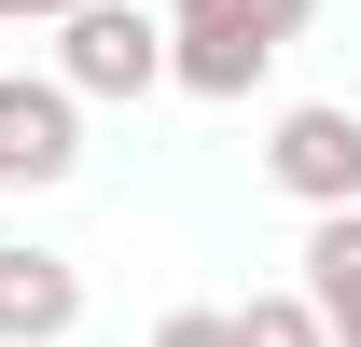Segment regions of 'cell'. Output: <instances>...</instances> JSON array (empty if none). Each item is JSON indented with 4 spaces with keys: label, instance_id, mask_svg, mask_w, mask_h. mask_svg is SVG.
<instances>
[{
    "label": "cell",
    "instance_id": "obj_8",
    "mask_svg": "<svg viewBox=\"0 0 361 347\" xmlns=\"http://www.w3.org/2000/svg\"><path fill=\"white\" fill-rule=\"evenodd\" d=\"M153 347H236V305H167Z\"/></svg>",
    "mask_w": 361,
    "mask_h": 347
},
{
    "label": "cell",
    "instance_id": "obj_5",
    "mask_svg": "<svg viewBox=\"0 0 361 347\" xmlns=\"http://www.w3.org/2000/svg\"><path fill=\"white\" fill-rule=\"evenodd\" d=\"M84 319V264L70 250H0V347H56Z\"/></svg>",
    "mask_w": 361,
    "mask_h": 347
},
{
    "label": "cell",
    "instance_id": "obj_9",
    "mask_svg": "<svg viewBox=\"0 0 361 347\" xmlns=\"http://www.w3.org/2000/svg\"><path fill=\"white\" fill-rule=\"evenodd\" d=\"M56 14H70V0H0V28H56Z\"/></svg>",
    "mask_w": 361,
    "mask_h": 347
},
{
    "label": "cell",
    "instance_id": "obj_4",
    "mask_svg": "<svg viewBox=\"0 0 361 347\" xmlns=\"http://www.w3.org/2000/svg\"><path fill=\"white\" fill-rule=\"evenodd\" d=\"M70 167H84V97L0 70V181H14V195H56Z\"/></svg>",
    "mask_w": 361,
    "mask_h": 347
},
{
    "label": "cell",
    "instance_id": "obj_6",
    "mask_svg": "<svg viewBox=\"0 0 361 347\" xmlns=\"http://www.w3.org/2000/svg\"><path fill=\"white\" fill-rule=\"evenodd\" d=\"M306 305L334 334H361V195L348 209H306Z\"/></svg>",
    "mask_w": 361,
    "mask_h": 347
},
{
    "label": "cell",
    "instance_id": "obj_2",
    "mask_svg": "<svg viewBox=\"0 0 361 347\" xmlns=\"http://www.w3.org/2000/svg\"><path fill=\"white\" fill-rule=\"evenodd\" d=\"M56 84L70 97H153L167 84V14H139V0H70V14H56Z\"/></svg>",
    "mask_w": 361,
    "mask_h": 347
},
{
    "label": "cell",
    "instance_id": "obj_1",
    "mask_svg": "<svg viewBox=\"0 0 361 347\" xmlns=\"http://www.w3.org/2000/svg\"><path fill=\"white\" fill-rule=\"evenodd\" d=\"M306 14H319V0H167V84L250 97L278 56L306 42Z\"/></svg>",
    "mask_w": 361,
    "mask_h": 347
},
{
    "label": "cell",
    "instance_id": "obj_3",
    "mask_svg": "<svg viewBox=\"0 0 361 347\" xmlns=\"http://www.w3.org/2000/svg\"><path fill=\"white\" fill-rule=\"evenodd\" d=\"M264 181L292 195V209H348V195H361V111H348V97L278 111V126H264Z\"/></svg>",
    "mask_w": 361,
    "mask_h": 347
},
{
    "label": "cell",
    "instance_id": "obj_7",
    "mask_svg": "<svg viewBox=\"0 0 361 347\" xmlns=\"http://www.w3.org/2000/svg\"><path fill=\"white\" fill-rule=\"evenodd\" d=\"M236 347H334V319H319L306 278H292V292H250V305H236Z\"/></svg>",
    "mask_w": 361,
    "mask_h": 347
}]
</instances>
